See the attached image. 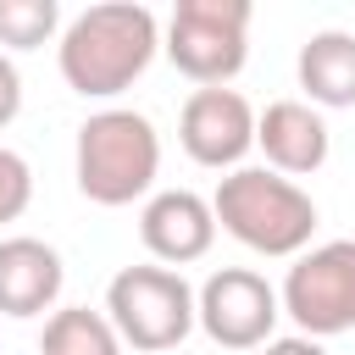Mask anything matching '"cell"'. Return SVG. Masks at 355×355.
<instances>
[{
  "label": "cell",
  "instance_id": "cell-3",
  "mask_svg": "<svg viewBox=\"0 0 355 355\" xmlns=\"http://www.w3.org/2000/svg\"><path fill=\"white\" fill-rule=\"evenodd\" d=\"M155 172H161V133L144 111H128V105H105L94 111L83 128H78V144H72V178H78V194L94 200V205H133L155 189Z\"/></svg>",
  "mask_w": 355,
  "mask_h": 355
},
{
  "label": "cell",
  "instance_id": "cell-6",
  "mask_svg": "<svg viewBox=\"0 0 355 355\" xmlns=\"http://www.w3.org/2000/svg\"><path fill=\"white\" fill-rule=\"evenodd\" d=\"M277 300L305 338L355 333V239H327L294 255Z\"/></svg>",
  "mask_w": 355,
  "mask_h": 355
},
{
  "label": "cell",
  "instance_id": "cell-2",
  "mask_svg": "<svg viewBox=\"0 0 355 355\" xmlns=\"http://www.w3.org/2000/svg\"><path fill=\"white\" fill-rule=\"evenodd\" d=\"M211 211H216V227L227 239H239L244 250L255 255H272V261H294L311 250V233H316V200L272 172V166H239L216 183L211 194Z\"/></svg>",
  "mask_w": 355,
  "mask_h": 355
},
{
  "label": "cell",
  "instance_id": "cell-17",
  "mask_svg": "<svg viewBox=\"0 0 355 355\" xmlns=\"http://www.w3.org/2000/svg\"><path fill=\"white\" fill-rule=\"evenodd\" d=\"M261 355H327L322 338H305V333H288V338H272Z\"/></svg>",
  "mask_w": 355,
  "mask_h": 355
},
{
  "label": "cell",
  "instance_id": "cell-12",
  "mask_svg": "<svg viewBox=\"0 0 355 355\" xmlns=\"http://www.w3.org/2000/svg\"><path fill=\"white\" fill-rule=\"evenodd\" d=\"M294 78L305 89V105L316 111H349L355 105V33L322 28L300 44Z\"/></svg>",
  "mask_w": 355,
  "mask_h": 355
},
{
  "label": "cell",
  "instance_id": "cell-16",
  "mask_svg": "<svg viewBox=\"0 0 355 355\" xmlns=\"http://www.w3.org/2000/svg\"><path fill=\"white\" fill-rule=\"evenodd\" d=\"M17 111H22V72H17V61L0 50V128H11Z\"/></svg>",
  "mask_w": 355,
  "mask_h": 355
},
{
  "label": "cell",
  "instance_id": "cell-11",
  "mask_svg": "<svg viewBox=\"0 0 355 355\" xmlns=\"http://www.w3.org/2000/svg\"><path fill=\"white\" fill-rule=\"evenodd\" d=\"M67 266L55 255V244L17 233L0 239V316H44L61 300Z\"/></svg>",
  "mask_w": 355,
  "mask_h": 355
},
{
  "label": "cell",
  "instance_id": "cell-5",
  "mask_svg": "<svg viewBox=\"0 0 355 355\" xmlns=\"http://www.w3.org/2000/svg\"><path fill=\"white\" fill-rule=\"evenodd\" d=\"M161 50L189 83L227 89L250 55V0H178Z\"/></svg>",
  "mask_w": 355,
  "mask_h": 355
},
{
  "label": "cell",
  "instance_id": "cell-9",
  "mask_svg": "<svg viewBox=\"0 0 355 355\" xmlns=\"http://www.w3.org/2000/svg\"><path fill=\"white\" fill-rule=\"evenodd\" d=\"M139 239L155 255V266H189L216 244V211L194 189H161L139 211Z\"/></svg>",
  "mask_w": 355,
  "mask_h": 355
},
{
  "label": "cell",
  "instance_id": "cell-13",
  "mask_svg": "<svg viewBox=\"0 0 355 355\" xmlns=\"http://www.w3.org/2000/svg\"><path fill=\"white\" fill-rule=\"evenodd\" d=\"M39 355H122V333L111 327L105 311L67 305V311H55V316L44 322Z\"/></svg>",
  "mask_w": 355,
  "mask_h": 355
},
{
  "label": "cell",
  "instance_id": "cell-8",
  "mask_svg": "<svg viewBox=\"0 0 355 355\" xmlns=\"http://www.w3.org/2000/svg\"><path fill=\"white\" fill-rule=\"evenodd\" d=\"M178 144L200 166L239 172V161L255 150V111H250V100L239 89H194L183 100V111H178Z\"/></svg>",
  "mask_w": 355,
  "mask_h": 355
},
{
  "label": "cell",
  "instance_id": "cell-10",
  "mask_svg": "<svg viewBox=\"0 0 355 355\" xmlns=\"http://www.w3.org/2000/svg\"><path fill=\"white\" fill-rule=\"evenodd\" d=\"M255 150L266 155L272 172L311 178V172H322V161L333 150V133H327V116L316 105H305V100H272L255 116Z\"/></svg>",
  "mask_w": 355,
  "mask_h": 355
},
{
  "label": "cell",
  "instance_id": "cell-14",
  "mask_svg": "<svg viewBox=\"0 0 355 355\" xmlns=\"http://www.w3.org/2000/svg\"><path fill=\"white\" fill-rule=\"evenodd\" d=\"M61 28V6L55 0H0V50H39L50 44Z\"/></svg>",
  "mask_w": 355,
  "mask_h": 355
},
{
  "label": "cell",
  "instance_id": "cell-1",
  "mask_svg": "<svg viewBox=\"0 0 355 355\" xmlns=\"http://www.w3.org/2000/svg\"><path fill=\"white\" fill-rule=\"evenodd\" d=\"M155 50H161L155 11L133 6V0H105V6L78 11L61 28L55 61H61V78H67L72 94H83V100H116L122 89H133L144 78V67L155 61Z\"/></svg>",
  "mask_w": 355,
  "mask_h": 355
},
{
  "label": "cell",
  "instance_id": "cell-7",
  "mask_svg": "<svg viewBox=\"0 0 355 355\" xmlns=\"http://www.w3.org/2000/svg\"><path fill=\"white\" fill-rule=\"evenodd\" d=\"M194 305H200V327L211 344L222 349H266L272 344V327L283 316V300L277 288L250 272V266H222L211 272L200 288H194Z\"/></svg>",
  "mask_w": 355,
  "mask_h": 355
},
{
  "label": "cell",
  "instance_id": "cell-15",
  "mask_svg": "<svg viewBox=\"0 0 355 355\" xmlns=\"http://www.w3.org/2000/svg\"><path fill=\"white\" fill-rule=\"evenodd\" d=\"M28 200H33V166L0 144V222H17L28 211Z\"/></svg>",
  "mask_w": 355,
  "mask_h": 355
},
{
  "label": "cell",
  "instance_id": "cell-4",
  "mask_svg": "<svg viewBox=\"0 0 355 355\" xmlns=\"http://www.w3.org/2000/svg\"><path fill=\"white\" fill-rule=\"evenodd\" d=\"M105 316L122 333V344H133L139 355H161V349H178L194 333L200 305H194V288H189L183 272H172V266H122L105 283Z\"/></svg>",
  "mask_w": 355,
  "mask_h": 355
}]
</instances>
